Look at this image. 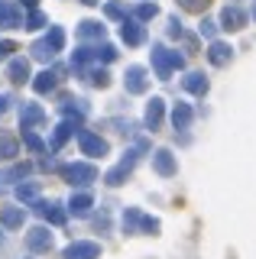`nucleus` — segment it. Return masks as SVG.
Returning a JSON list of instances; mask_svg holds the SVG:
<instances>
[{"label": "nucleus", "instance_id": "nucleus-15", "mask_svg": "<svg viewBox=\"0 0 256 259\" xmlns=\"http://www.w3.org/2000/svg\"><path fill=\"white\" fill-rule=\"evenodd\" d=\"M52 84H55V81H52L49 71H46V75H39V81H36V91H49Z\"/></svg>", "mask_w": 256, "mask_h": 259}, {"label": "nucleus", "instance_id": "nucleus-1", "mask_svg": "<svg viewBox=\"0 0 256 259\" xmlns=\"http://www.w3.org/2000/svg\"><path fill=\"white\" fill-rule=\"evenodd\" d=\"M98 256H101L98 243H75L65 249V259H98Z\"/></svg>", "mask_w": 256, "mask_h": 259}, {"label": "nucleus", "instance_id": "nucleus-12", "mask_svg": "<svg viewBox=\"0 0 256 259\" xmlns=\"http://www.w3.org/2000/svg\"><path fill=\"white\" fill-rule=\"evenodd\" d=\"M172 120H175V126H185L188 120H191V110H188V107H175V113H172Z\"/></svg>", "mask_w": 256, "mask_h": 259}, {"label": "nucleus", "instance_id": "nucleus-17", "mask_svg": "<svg viewBox=\"0 0 256 259\" xmlns=\"http://www.w3.org/2000/svg\"><path fill=\"white\" fill-rule=\"evenodd\" d=\"M26 4H29V7H33V4H36V0H26Z\"/></svg>", "mask_w": 256, "mask_h": 259}, {"label": "nucleus", "instance_id": "nucleus-2", "mask_svg": "<svg viewBox=\"0 0 256 259\" xmlns=\"http://www.w3.org/2000/svg\"><path fill=\"white\" fill-rule=\"evenodd\" d=\"M243 23H246L243 10H237V7H227V10H224V29H243Z\"/></svg>", "mask_w": 256, "mask_h": 259}, {"label": "nucleus", "instance_id": "nucleus-9", "mask_svg": "<svg viewBox=\"0 0 256 259\" xmlns=\"http://www.w3.org/2000/svg\"><path fill=\"white\" fill-rule=\"evenodd\" d=\"M185 88H188V91H195V94H201L204 88H207V81H201V75H188Z\"/></svg>", "mask_w": 256, "mask_h": 259}, {"label": "nucleus", "instance_id": "nucleus-16", "mask_svg": "<svg viewBox=\"0 0 256 259\" xmlns=\"http://www.w3.org/2000/svg\"><path fill=\"white\" fill-rule=\"evenodd\" d=\"M182 7H185V10H204L207 0H182Z\"/></svg>", "mask_w": 256, "mask_h": 259}, {"label": "nucleus", "instance_id": "nucleus-14", "mask_svg": "<svg viewBox=\"0 0 256 259\" xmlns=\"http://www.w3.org/2000/svg\"><path fill=\"white\" fill-rule=\"evenodd\" d=\"M26 62H13V68H10V75H13V81H23V78H26Z\"/></svg>", "mask_w": 256, "mask_h": 259}, {"label": "nucleus", "instance_id": "nucleus-8", "mask_svg": "<svg viewBox=\"0 0 256 259\" xmlns=\"http://www.w3.org/2000/svg\"><path fill=\"white\" fill-rule=\"evenodd\" d=\"M65 175H68V178H94V168H88V165H71Z\"/></svg>", "mask_w": 256, "mask_h": 259}, {"label": "nucleus", "instance_id": "nucleus-5", "mask_svg": "<svg viewBox=\"0 0 256 259\" xmlns=\"http://www.w3.org/2000/svg\"><path fill=\"white\" fill-rule=\"evenodd\" d=\"M159 120H162V101H153V104H149V110H146V123L156 130Z\"/></svg>", "mask_w": 256, "mask_h": 259}, {"label": "nucleus", "instance_id": "nucleus-7", "mask_svg": "<svg viewBox=\"0 0 256 259\" xmlns=\"http://www.w3.org/2000/svg\"><path fill=\"white\" fill-rule=\"evenodd\" d=\"M29 246H33V249H46V246H49L46 230H33V233H29Z\"/></svg>", "mask_w": 256, "mask_h": 259}, {"label": "nucleus", "instance_id": "nucleus-11", "mask_svg": "<svg viewBox=\"0 0 256 259\" xmlns=\"http://www.w3.org/2000/svg\"><path fill=\"white\" fill-rule=\"evenodd\" d=\"M88 204H91V198H88V194H78V198H71V210H75V214H84Z\"/></svg>", "mask_w": 256, "mask_h": 259}, {"label": "nucleus", "instance_id": "nucleus-10", "mask_svg": "<svg viewBox=\"0 0 256 259\" xmlns=\"http://www.w3.org/2000/svg\"><path fill=\"white\" fill-rule=\"evenodd\" d=\"M143 68H130V91H143Z\"/></svg>", "mask_w": 256, "mask_h": 259}, {"label": "nucleus", "instance_id": "nucleus-3", "mask_svg": "<svg viewBox=\"0 0 256 259\" xmlns=\"http://www.w3.org/2000/svg\"><path fill=\"white\" fill-rule=\"evenodd\" d=\"M81 146H84V152H91V156H104V140H98V136H91V133H81Z\"/></svg>", "mask_w": 256, "mask_h": 259}, {"label": "nucleus", "instance_id": "nucleus-13", "mask_svg": "<svg viewBox=\"0 0 256 259\" xmlns=\"http://www.w3.org/2000/svg\"><path fill=\"white\" fill-rule=\"evenodd\" d=\"M123 39H126V42H140V39H143V29H137V23H130V29L123 26Z\"/></svg>", "mask_w": 256, "mask_h": 259}, {"label": "nucleus", "instance_id": "nucleus-6", "mask_svg": "<svg viewBox=\"0 0 256 259\" xmlns=\"http://www.w3.org/2000/svg\"><path fill=\"white\" fill-rule=\"evenodd\" d=\"M156 168H159V172H162V175H172V156H169V152H156Z\"/></svg>", "mask_w": 256, "mask_h": 259}, {"label": "nucleus", "instance_id": "nucleus-4", "mask_svg": "<svg viewBox=\"0 0 256 259\" xmlns=\"http://www.w3.org/2000/svg\"><path fill=\"white\" fill-rule=\"evenodd\" d=\"M207 59H211L214 65H224V62L230 59V49H227V46H221V42H214V46H211V52H207Z\"/></svg>", "mask_w": 256, "mask_h": 259}]
</instances>
